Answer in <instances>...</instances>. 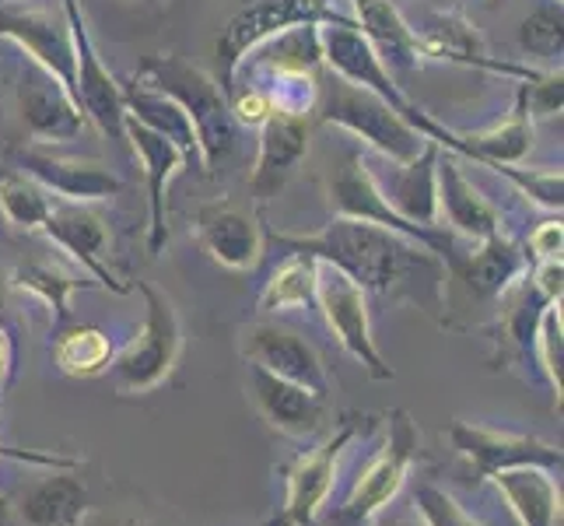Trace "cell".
Segmentation results:
<instances>
[{"label":"cell","mask_w":564,"mask_h":526,"mask_svg":"<svg viewBox=\"0 0 564 526\" xmlns=\"http://www.w3.org/2000/svg\"><path fill=\"white\" fill-rule=\"evenodd\" d=\"M91 285L95 281L85 275V270L82 275H70V270L56 267V264H22V267H14V275H11V288L32 291L35 299H43L50 305L56 326H67V320H70L67 299L77 288H91Z\"/></svg>","instance_id":"31"},{"label":"cell","mask_w":564,"mask_h":526,"mask_svg":"<svg viewBox=\"0 0 564 526\" xmlns=\"http://www.w3.org/2000/svg\"><path fill=\"white\" fill-rule=\"evenodd\" d=\"M85 509H88V492L70 474H53L46 481H39L22 498L25 526H77Z\"/></svg>","instance_id":"30"},{"label":"cell","mask_w":564,"mask_h":526,"mask_svg":"<svg viewBox=\"0 0 564 526\" xmlns=\"http://www.w3.org/2000/svg\"><path fill=\"white\" fill-rule=\"evenodd\" d=\"M14 165L43 190H50L56 201L95 204L123 193V180L109 165L88 159H67V154H53L46 148H32V144L18 148Z\"/></svg>","instance_id":"13"},{"label":"cell","mask_w":564,"mask_h":526,"mask_svg":"<svg viewBox=\"0 0 564 526\" xmlns=\"http://www.w3.org/2000/svg\"><path fill=\"white\" fill-rule=\"evenodd\" d=\"M530 249L536 260H561V218L543 222L530 236Z\"/></svg>","instance_id":"40"},{"label":"cell","mask_w":564,"mask_h":526,"mask_svg":"<svg viewBox=\"0 0 564 526\" xmlns=\"http://www.w3.org/2000/svg\"><path fill=\"white\" fill-rule=\"evenodd\" d=\"M64 14H67V29H70V43H74V88H70L74 103L82 106L88 124L99 130L102 138H109L116 144H127L123 85L116 82L109 67L102 64L77 0H64Z\"/></svg>","instance_id":"6"},{"label":"cell","mask_w":564,"mask_h":526,"mask_svg":"<svg viewBox=\"0 0 564 526\" xmlns=\"http://www.w3.org/2000/svg\"><path fill=\"white\" fill-rule=\"evenodd\" d=\"M11 368H14V344H11L8 326L0 323V389H4V383H8V376H11Z\"/></svg>","instance_id":"42"},{"label":"cell","mask_w":564,"mask_h":526,"mask_svg":"<svg viewBox=\"0 0 564 526\" xmlns=\"http://www.w3.org/2000/svg\"><path fill=\"white\" fill-rule=\"evenodd\" d=\"M0 236H4V228H0Z\"/></svg>","instance_id":"46"},{"label":"cell","mask_w":564,"mask_h":526,"mask_svg":"<svg viewBox=\"0 0 564 526\" xmlns=\"http://www.w3.org/2000/svg\"><path fill=\"white\" fill-rule=\"evenodd\" d=\"M329 8L326 0H249V4L231 18L218 39V64H221V92H231L236 71L246 56L267 39H274L284 29L326 22Z\"/></svg>","instance_id":"7"},{"label":"cell","mask_w":564,"mask_h":526,"mask_svg":"<svg viewBox=\"0 0 564 526\" xmlns=\"http://www.w3.org/2000/svg\"><path fill=\"white\" fill-rule=\"evenodd\" d=\"M18 112L22 124L35 141L46 144H67L77 141L88 130V116L74 103L64 82H56L50 71H43L35 61L22 56L18 67Z\"/></svg>","instance_id":"10"},{"label":"cell","mask_w":564,"mask_h":526,"mask_svg":"<svg viewBox=\"0 0 564 526\" xmlns=\"http://www.w3.org/2000/svg\"><path fill=\"white\" fill-rule=\"evenodd\" d=\"M329 204L340 214V218H355V222H368V225H382V228H393L400 236L414 239L421 246H427L438 257H453L456 246H453V232L445 228H421V225H411L403 222L400 214L386 204V197L379 193L372 172H368V159L365 154H351L340 172L329 180Z\"/></svg>","instance_id":"9"},{"label":"cell","mask_w":564,"mask_h":526,"mask_svg":"<svg viewBox=\"0 0 564 526\" xmlns=\"http://www.w3.org/2000/svg\"><path fill=\"white\" fill-rule=\"evenodd\" d=\"M242 67H249L257 77H267V74H319V67H323L319 22L278 32L274 39H267V43H260L257 50H252L239 64V71Z\"/></svg>","instance_id":"29"},{"label":"cell","mask_w":564,"mask_h":526,"mask_svg":"<svg viewBox=\"0 0 564 526\" xmlns=\"http://www.w3.org/2000/svg\"><path fill=\"white\" fill-rule=\"evenodd\" d=\"M414 453H417V428L411 415H406L403 407H397V411L389 415V436H386L382 453L365 466V474L358 477L351 498L344 505V516L365 523L376 513H382L403 489V477L411 471Z\"/></svg>","instance_id":"11"},{"label":"cell","mask_w":564,"mask_h":526,"mask_svg":"<svg viewBox=\"0 0 564 526\" xmlns=\"http://www.w3.org/2000/svg\"><path fill=\"white\" fill-rule=\"evenodd\" d=\"M355 421H347L337 436H329L313 453L291 463L284 477V505L281 513L270 519V526H313L319 509L326 505L329 492L337 484V460L347 450V442L355 439Z\"/></svg>","instance_id":"12"},{"label":"cell","mask_w":564,"mask_h":526,"mask_svg":"<svg viewBox=\"0 0 564 526\" xmlns=\"http://www.w3.org/2000/svg\"><path fill=\"white\" fill-rule=\"evenodd\" d=\"M53 362L61 373L77 379L99 376L112 362V341L99 326H67L53 344Z\"/></svg>","instance_id":"32"},{"label":"cell","mask_w":564,"mask_h":526,"mask_svg":"<svg viewBox=\"0 0 564 526\" xmlns=\"http://www.w3.org/2000/svg\"><path fill=\"white\" fill-rule=\"evenodd\" d=\"M127 148L138 154L144 175H148V249L162 253L165 239H169V214H165V193L172 175L183 172L186 162L180 148L165 141L162 133L148 130L144 124H138L133 116H127Z\"/></svg>","instance_id":"21"},{"label":"cell","mask_w":564,"mask_h":526,"mask_svg":"<svg viewBox=\"0 0 564 526\" xmlns=\"http://www.w3.org/2000/svg\"><path fill=\"white\" fill-rule=\"evenodd\" d=\"M242 358L249 365H260L267 373H274L281 379H291L313 394L326 397V368L323 358L316 355V347L305 337H299L295 330H288L281 323H252L242 334Z\"/></svg>","instance_id":"15"},{"label":"cell","mask_w":564,"mask_h":526,"mask_svg":"<svg viewBox=\"0 0 564 526\" xmlns=\"http://www.w3.org/2000/svg\"><path fill=\"white\" fill-rule=\"evenodd\" d=\"M53 201H56L53 193L43 190L35 180H29L25 172H18V169L0 172V214H4V222H11L14 228L43 232Z\"/></svg>","instance_id":"34"},{"label":"cell","mask_w":564,"mask_h":526,"mask_svg":"<svg viewBox=\"0 0 564 526\" xmlns=\"http://www.w3.org/2000/svg\"><path fill=\"white\" fill-rule=\"evenodd\" d=\"M0 39L22 50V56L50 71L67 92L74 88V43L70 29L53 11L43 8H0Z\"/></svg>","instance_id":"17"},{"label":"cell","mask_w":564,"mask_h":526,"mask_svg":"<svg viewBox=\"0 0 564 526\" xmlns=\"http://www.w3.org/2000/svg\"><path fill=\"white\" fill-rule=\"evenodd\" d=\"M382 526H417L414 519H406V516H397V519H389V523H382Z\"/></svg>","instance_id":"43"},{"label":"cell","mask_w":564,"mask_h":526,"mask_svg":"<svg viewBox=\"0 0 564 526\" xmlns=\"http://www.w3.org/2000/svg\"><path fill=\"white\" fill-rule=\"evenodd\" d=\"M308 151V124L305 116H288V112H270L260 124V151L257 165L249 175L252 197H274L278 190L291 180V172L299 169V162Z\"/></svg>","instance_id":"22"},{"label":"cell","mask_w":564,"mask_h":526,"mask_svg":"<svg viewBox=\"0 0 564 526\" xmlns=\"http://www.w3.org/2000/svg\"><path fill=\"white\" fill-rule=\"evenodd\" d=\"M138 82L183 106L193 130H197L207 172L221 169L231 159V151L239 144V120L231 116L228 95L210 74H204L200 67H193L172 53H159V56H148L141 64Z\"/></svg>","instance_id":"2"},{"label":"cell","mask_w":564,"mask_h":526,"mask_svg":"<svg viewBox=\"0 0 564 526\" xmlns=\"http://www.w3.org/2000/svg\"><path fill=\"white\" fill-rule=\"evenodd\" d=\"M123 106H127V116H133L138 124H144L148 130L162 133L165 141L176 144L189 172L207 175V169H204V151H200V141H197V130H193L189 116L183 112L180 103H172L169 95L154 92V88H148L141 82H133V85L123 88Z\"/></svg>","instance_id":"25"},{"label":"cell","mask_w":564,"mask_h":526,"mask_svg":"<svg viewBox=\"0 0 564 526\" xmlns=\"http://www.w3.org/2000/svg\"><path fill=\"white\" fill-rule=\"evenodd\" d=\"M449 260L456 270V281H463L477 299H501L505 288L530 267L519 246L512 239H505L501 232L484 243H474L470 253H459V257L453 253Z\"/></svg>","instance_id":"26"},{"label":"cell","mask_w":564,"mask_h":526,"mask_svg":"<svg viewBox=\"0 0 564 526\" xmlns=\"http://www.w3.org/2000/svg\"><path fill=\"white\" fill-rule=\"evenodd\" d=\"M438 151L442 144L427 141V148L414 162H406V165L389 162V175L368 169L386 204L393 207L403 222L421 225V228H435L442 218L438 214Z\"/></svg>","instance_id":"20"},{"label":"cell","mask_w":564,"mask_h":526,"mask_svg":"<svg viewBox=\"0 0 564 526\" xmlns=\"http://www.w3.org/2000/svg\"><path fill=\"white\" fill-rule=\"evenodd\" d=\"M488 481H495V489L501 498L509 502L512 516L519 526H554L561 516V492L551 477V471L543 466H512V471H498Z\"/></svg>","instance_id":"28"},{"label":"cell","mask_w":564,"mask_h":526,"mask_svg":"<svg viewBox=\"0 0 564 526\" xmlns=\"http://www.w3.org/2000/svg\"><path fill=\"white\" fill-rule=\"evenodd\" d=\"M316 305L323 309L326 326L334 330V337L355 362L365 365V373L372 379H393V368L379 355L372 323H368V305H365V288L337 270L334 264H323L316 270Z\"/></svg>","instance_id":"8"},{"label":"cell","mask_w":564,"mask_h":526,"mask_svg":"<svg viewBox=\"0 0 564 526\" xmlns=\"http://www.w3.org/2000/svg\"><path fill=\"white\" fill-rule=\"evenodd\" d=\"M249 400L257 404L260 418L278 428L281 436L291 439H308L319 432V425L326 418V397L313 394L291 379H281L274 373H267L260 365H249Z\"/></svg>","instance_id":"19"},{"label":"cell","mask_w":564,"mask_h":526,"mask_svg":"<svg viewBox=\"0 0 564 526\" xmlns=\"http://www.w3.org/2000/svg\"><path fill=\"white\" fill-rule=\"evenodd\" d=\"M319 43H323V64L329 71L340 74L344 82L376 92L379 99L393 106L406 124L417 127L427 141L442 144L445 151H459V138L453 130H445L421 106H414V99H406L403 88L397 85L393 71H386V64L379 61V53L372 50V43L361 35L358 22H351V18H340L337 11H329L326 22H319Z\"/></svg>","instance_id":"3"},{"label":"cell","mask_w":564,"mask_h":526,"mask_svg":"<svg viewBox=\"0 0 564 526\" xmlns=\"http://www.w3.org/2000/svg\"><path fill=\"white\" fill-rule=\"evenodd\" d=\"M270 239L288 253H305V257L334 264L365 291L411 296L421 305L445 302V260L393 228L337 214L323 232H308V236L274 232Z\"/></svg>","instance_id":"1"},{"label":"cell","mask_w":564,"mask_h":526,"mask_svg":"<svg viewBox=\"0 0 564 526\" xmlns=\"http://www.w3.org/2000/svg\"><path fill=\"white\" fill-rule=\"evenodd\" d=\"M561 302L547 305L540 316L536 326V344H533V355L540 358V368L547 373L551 386L557 389V400H561V362H564V330H561Z\"/></svg>","instance_id":"37"},{"label":"cell","mask_w":564,"mask_h":526,"mask_svg":"<svg viewBox=\"0 0 564 526\" xmlns=\"http://www.w3.org/2000/svg\"><path fill=\"white\" fill-rule=\"evenodd\" d=\"M438 214H445L453 236L484 243L501 232V218L491 201L459 172L453 154L438 151Z\"/></svg>","instance_id":"23"},{"label":"cell","mask_w":564,"mask_h":526,"mask_svg":"<svg viewBox=\"0 0 564 526\" xmlns=\"http://www.w3.org/2000/svg\"><path fill=\"white\" fill-rule=\"evenodd\" d=\"M463 4H474V0H463Z\"/></svg>","instance_id":"45"},{"label":"cell","mask_w":564,"mask_h":526,"mask_svg":"<svg viewBox=\"0 0 564 526\" xmlns=\"http://www.w3.org/2000/svg\"><path fill=\"white\" fill-rule=\"evenodd\" d=\"M46 236L61 246L64 253L82 264V270L88 278H95L99 285L112 288L116 296H127L130 285H123L112 275L106 264V249H109V228L102 222V214L91 204H70V201H53L50 218L43 225Z\"/></svg>","instance_id":"16"},{"label":"cell","mask_w":564,"mask_h":526,"mask_svg":"<svg viewBox=\"0 0 564 526\" xmlns=\"http://www.w3.org/2000/svg\"><path fill=\"white\" fill-rule=\"evenodd\" d=\"M449 439L466 460H474L480 477H491L498 471H512V466H543V471H561V463H564V453L557 450V446L543 442L536 436L495 432V428H480L470 421H453Z\"/></svg>","instance_id":"14"},{"label":"cell","mask_w":564,"mask_h":526,"mask_svg":"<svg viewBox=\"0 0 564 526\" xmlns=\"http://www.w3.org/2000/svg\"><path fill=\"white\" fill-rule=\"evenodd\" d=\"M197 239L210 253V260L231 270H252L263 257V228L249 207L236 201H210L197 211Z\"/></svg>","instance_id":"18"},{"label":"cell","mask_w":564,"mask_h":526,"mask_svg":"<svg viewBox=\"0 0 564 526\" xmlns=\"http://www.w3.org/2000/svg\"><path fill=\"white\" fill-rule=\"evenodd\" d=\"M456 138H459V154L480 165H519L533 151V116L527 103V88L519 85L516 106L501 124L480 133H456Z\"/></svg>","instance_id":"27"},{"label":"cell","mask_w":564,"mask_h":526,"mask_svg":"<svg viewBox=\"0 0 564 526\" xmlns=\"http://www.w3.org/2000/svg\"><path fill=\"white\" fill-rule=\"evenodd\" d=\"M319 120L334 124L347 133H355L358 141H365L376 154H382L386 162L406 165L427 148V138L403 120V116L382 103L376 92H368L361 85L344 82L340 74L329 71L319 82Z\"/></svg>","instance_id":"4"},{"label":"cell","mask_w":564,"mask_h":526,"mask_svg":"<svg viewBox=\"0 0 564 526\" xmlns=\"http://www.w3.org/2000/svg\"><path fill=\"white\" fill-rule=\"evenodd\" d=\"M0 457H11V460H25V463H43V466H64L70 471L74 460H64V457H39V453H29V450H8V446H0ZM8 519V509H4V498H0V526Z\"/></svg>","instance_id":"41"},{"label":"cell","mask_w":564,"mask_h":526,"mask_svg":"<svg viewBox=\"0 0 564 526\" xmlns=\"http://www.w3.org/2000/svg\"><path fill=\"white\" fill-rule=\"evenodd\" d=\"M498 175H505L512 186H519L527 197H533L536 204L561 211L564 204V180H561V169H519V165H488Z\"/></svg>","instance_id":"36"},{"label":"cell","mask_w":564,"mask_h":526,"mask_svg":"<svg viewBox=\"0 0 564 526\" xmlns=\"http://www.w3.org/2000/svg\"><path fill=\"white\" fill-rule=\"evenodd\" d=\"M414 505L421 513V526H484L474 516H466L449 492H442L427 481H421L414 489Z\"/></svg>","instance_id":"38"},{"label":"cell","mask_w":564,"mask_h":526,"mask_svg":"<svg viewBox=\"0 0 564 526\" xmlns=\"http://www.w3.org/2000/svg\"><path fill=\"white\" fill-rule=\"evenodd\" d=\"M133 288H138L148 302V320L141 326V334L133 337L109 365L116 373L120 394H148V389L165 383L172 368H176L180 351H183V323H180L176 305H172L165 291H159L148 281H138Z\"/></svg>","instance_id":"5"},{"label":"cell","mask_w":564,"mask_h":526,"mask_svg":"<svg viewBox=\"0 0 564 526\" xmlns=\"http://www.w3.org/2000/svg\"><path fill=\"white\" fill-rule=\"evenodd\" d=\"M120 526H141V523H120Z\"/></svg>","instance_id":"44"},{"label":"cell","mask_w":564,"mask_h":526,"mask_svg":"<svg viewBox=\"0 0 564 526\" xmlns=\"http://www.w3.org/2000/svg\"><path fill=\"white\" fill-rule=\"evenodd\" d=\"M361 35L372 43L386 71H417L424 64L421 35L397 11L393 0H351Z\"/></svg>","instance_id":"24"},{"label":"cell","mask_w":564,"mask_h":526,"mask_svg":"<svg viewBox=\"0 0 564 526\" xmlns=\"http://www.w3.org/2000/svg\"><path fill=\"white\" fill-rule=\"evenodd\" d=\"M8 4H11V0H8Z\"/></svg>","instance_id":"47"},{"label":"cell","mask_w":564,"mask_h":526,"mask_svg":"<svg viewBox=\"0 0 564 526\" xmlns=\"http://www.w3.org/2000/svg\"><path fill=\"white\" fill-rule=\"evenodd\" d=\"M533 285H536V291L547 302H561V291H564V267H561V260H540L536 264V270H533Z\"/></svg>","instance_id":"39"},{"label":"cell","mask_w":564,"mask_h":526,"mask_svg":"<svg viewBox=\"0 0 564 526\" xmlns=\"http://www.w3.org/2000/svg\"><path fill=\"white\" fill-rule=\"evenodd\" d=\"M316 270L319 260L305 257V253H288V260L270 275L260 309L263 313H281V309H295V305H316Z\"/></svg>","instance_id":"33"},{"label":"cell","mask_w":564,"mask_h":526,"mask_svg":"<svg viewBox=\"0 0 564 526\" xmlns=\"http://www.w3.org/2000/svg\"><path fill=\"white\" fill-rule=\"evenodd\" d=\"M519 46H522V53H530L533 61L561 67V0L540 4L533 14L522 18Z\"/></svg>","instance_id":"35"}]
</instances>
